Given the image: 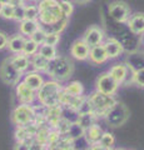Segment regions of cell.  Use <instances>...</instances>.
<instances>
[{
	"instance_id": "obj_1",
	"label": "cell",
	"mask_w": 144,
	"mask_h": 150,
	"mask_svg": "<svg viewBox=\"0 0 144 150\" xmlns=\"http://www.w3.org/2000/svg\"><path fill=\"white\" fill-rule=\"evenodd\" d=\"M74 70H75V65L72 58L65 55H58L57 58L49 62L48 68L45 70V74L58 83L69 81V79L73 76Z\"/></svg>"
},
{
	"instance_id": "obj_2",
	"label": "cell",
	"mask_w": 144,
	"mask_h": 150,
	"mask_svg": "<svg viewBox=\"0 0 144 150\" xmlns=\"http://www.w3.org/2000/svg\"><path fill=\"white\" fill-rule=\"evenodd\" d=\"M63 91L62 83H58L55 80H46L41 85V88L36 91V100L39 104L44 105L46 108H53L60 105V94Z\"/></svg>"
},
{
	"instance_id": "obj_3",
	"label": "cell",
	"mask_w": 144,
	"mask_h": 150,
	"mask_svg": "<svg viewBox=\"0 0 144 150\" xmlns=\"http://www.w3.org/2000/svg\"><path fill=\"white\" fill-rule=\"evenodd\" d=\"M36 5L39 9V24L50 25L64 18L59 6V0H39Z\"/></svg>"
},
{
	"instance_id": "obj_4",
	"label": "cell",
	"mask_w": 144,
	"mask_h": 150,
	"mask_svg": "<svg viewBox=\"0 0 144 150\" xmlns=\"http://www.w3.org/2000/svg\"><path fill=\"white\" fill-rule=\"evenodd\" d=\"M131 111L123 101H115V104L105 112L104 121L110 128H120L129 120Z\"/></svg>"
},
{
	"instance_id": "obj_5",
	"label": "cell",
	"mask_w": 144,
	"mask_h": 150,
	"mask_svg": "<svg viewBox=\"0 0 144 150\" xmlns=\"http://www.w3.org/2000/svg\"><path fill=\"white\" fill-rule=\"evenodd\" d=\"M88 99H89L90 104L93 106V112H94V115L96 116V119H100V118L103 119L105 112L117 101L114 96L105 95V94H101L99 91L92 93L90 95L88 96Z\"/></svg>"
},
{
	"instance_id": "obj_6",
	"label": "cell",
	"mask_w": 144,
	"mask_h": 150,
	"mask_svg": "<svg viewBox=\"0 0 144 150\" xmlns=\"http://www.w3.org/2000/svg\"><path fill=\"white\" fill-rule=\"evenodd\" d=\"M10 119H11V123L16 128H21V126H26L31 123H34L35 116L33 111V105H29V104L16 105L11 111Z\"/></svg>"
},
{
	"instance_id": "obj_7",
	"label": "cell",
	"mask_w": 144,
	"mask_h": 150,
	"mask_svg": "<svg viewBox=\"0 0 144 150\" xmlns=\"http://www.w3.org/2000/svg\"><path fill=\"white\" fill-rule=\"evenodd\" d=\"M108 15L118 24H127L132 15V9L124 0H114L108 4Z\"/></svg>"
},
{
	"instance_id": "obj_8",
	"label": "cell",
	"mask_w": 144,
	"mask_h": 150,
	"mask_svg": "<svg viewBox=\"0 0 144 150\" xmlns=\"http://www.w3.org/2000/svg\"><path fill=\"white\" fill-rule=\"evenodd\" d=\"M23 75L24 74H21L14 68V65L10 62V58L4 59L3 63L0 64V79L5 85L16 86L23 80Z\"/></svg>"
},
{
	"instance_id": "obj_9",
	"label": "cell",
	"mask_w": 144,
	"mask_h": 150,
	"mask_svg": "<svg viewBox=\"0 0 144 150\" xmlns=\"http://www.w3.org/2000/svg\"><path fill=\"white\" fill-rule=\"evenodd\" d=\"M109 75L118 83V85H131L133 84V71L129 69L125 63L114 64L109 69Z\"/></svg>"
},
{
	"instance_id": "obj_10",
	"label": "cell",
	"mask_w": 144,
	"mask_h": 150,
	"mask_svg": "<svg viewBox=\"0 0 144 150\" xmlns=\"http://www.w3.org/2000/svg\"><path fill=\"white\" fill-rule=\"evenodd\" d=\"M119 89L118 83L109 75V73H101L95 80V91H99L105 95L114 96Z\"/></svg>"
},
{
	"instance_id": "obj_11",
	"label": "cell",
	"mask_w": 144,
	"mask_h": 150,
	"mask_svg": "<svg viewBox=\"0 0 144 150\" xmlns=\"http://www.w3.org/2000/svg\"><path fill=\"white\" fill-rule=\"evenodd\" d=\"M105 31L101 26L99 25H90L88 29L83 33L82 40L88 45V46H95L100 45L104 43L105 40Z\"/></svg>"
},
{
	"instance_id": "obj_12",
	"label": "cell",
	"mask_w": 144,
	"mask_h": 150,
	"mask_svg": "<svg viewBox=\"0 0 144 150\" xmlns=\"http://www.w3.org/2000/svg\"><path fill=\"white\" fill-rule=\"evenodd\" d=\"M128 30L135 36L144 35V13L137 11L133 13L127 21Z\"/></svg>"
},
{
	"instance_id": "obj_13",
	"label": "cell",
	"mask_w": 144,
	"mask_h": 150,
	"mask_svg": "<svg viewBox=\"0 0 144 150\" xmlns=\"http://www.w3.org/2000/svg\"><path fill=\"white\" fill-rule=\"evenodd\" d=\"M15 95L18 98L20 104H29L31 105L36 100V91H34L33 89H30L29 86L20 81L15 86Z\"/></svg>"
},
{
	"instance_id": "obj_14",
	"label": "cell",
	"mask_w": 144,
	"mask_h": 150,
	"mask_svg": "<svg viewBox=\"0 0 144 150\" xmlns=\"http://www.w3.org/2000/svg\"><path fill=\"white\" fill-rule=\"evenodd\" d=\"M103 46L105 49V53L108 55V59H117L124 53V48L120 44V41L114 36L105 38Z\"/></svg>"
},
{
	"instance_id": "obj_15",
	"label": "cell",
	"mask_w": 144,
	"mask_h": 150,
	"mask_svg": "<svg viewBox=\"0 0 144 150\" xmlns=\"http://www.w3.org/2000/svg\"><path fill=\"white\" fill-rule=\"evenodd\" d=\"M89 51H90V46H88L82 39L74 40L70 46V56L73 59L80 60V62L88 60V58H89Z\"/></svg>"
},
{
	"instance_id": "obj_16",
	"label": "cell",
	"mask_w": 144,
	"mask_h": 150,
	"mask_svg": "<svg viewBox=\"0 0 144 150\" xmlns=\"http://www.w3.org/2000/svg\"><path fill=\"white\" fill-rule=\"evenodd\" d=\"M125 65L133 73L139 69H144V51L135 50L132 53H128L127 59H125Z\"/></svg>"
},
{
	"instance_id": "obj_17",
	"label": "cell",
	"mask_w": 144,
	"mask_h": 150,
	"mask_svg": "<svg viewBox=\"0 0 144 150\" xmlns=\"http://www.w3.org/2000/svg\"><path fill=\"white\" fill-rule=\"evenodd\" d=\"M24 84H26L30 89H33L34 91H38L39 89L41 88V85L44 84V78L40 73H36V71H28L24 74L23 76V80Z\"/></svg>"
},
{
	"instance_id": "obj_18",
	"label": "cell",
	"mask_w": 144,
	"mask_h": 150,
	"mask_svg": "<svg viewBox=\"0 0 144 150\" xmlns=\"http://www.w3.org/2000/svg\"><path fill=\"white\" fill-rule=\"evenodd\" d=\"M88 60L94 64V65H101L106 63V60H108V55L105 53V49L103 44L100 45H95V46H92L90 48V51H89V58Z\"/></svg>"
},
{
	"instance_id": "obj_19",
	"label": "cell",
	"mask_w": 144,
	"mask_h": 150,
	"mask_svg": "<svg viewBox=\"0 0 144 150\" xmlns=\"http://www.w3.org/2000/svg\"><path fill=\"white\" fill-rule=\"evenodd\" d=\"M25 41H26V38L24 35L19 34V33L14 34L11 36H9L6 49L13 54H20L23 53V48L25 45Z\"/></svg>"
},
{
	"instance_id": "obj_20",
	"label": "cell",
	"mask_w": 144,
	"mask_h": 150,
	"mask_svg": "<svg viewBox=\"0 0 144 150\" xmlns=\"http://www.w3.org/2000/svg\"><path fill=\"white\" fill-rule=\"evenodd\" d=\"M69 24V19L68 18H63L62 20H59L54 24H50V25H43V24H39V28L43 30L45 34H62V33L65 30L67 25Z\"/></svg>"
},
{
	"instance_id": "obj_21",
	"label": "cell",
	"mask_w": 144,
	"mask_h": 150,
	"mask_svg": "<svg viewBox=\"0 0 144 150\" xmlns=\"http://www.w3.org/2000/svg\"><path fill=\"white\" fill-rule=\"evenodd\" d=\"M10 58V62L14 65L18 71H20L21 74H24L30 67V58H28L24 54H14L13 56H9Z\"/></svg>"
},
{
	"instance_id": "obj_22",
	"label": "cell",
	"mask_w": 144,
	"mask_h": 150,
	"mask_svg": "<svg viewBox=\"0 0 144 150\" xmlns=\"http://www.w3.org/2000/svg\"><path fill=\"white\" fill-rule=\"evenodd\" d=\"M62 119V105H57L53 108H49L48 109V114H46V124L50 129H55L57 128L58 123Z\"/></svg>"
},
{
	"instance_id": "obj_23",
	"label": "cell",
	"mask_w": 144,
	"mask_h": 150,
	"mask_svg": "<svg viewBox=\"0 0 144 150\" xmlns=\"http://www.w3.org/2000/svg\"><path fill=\"white\" fill-rule=\"evenodd\" d=\"M103 129L100 128V125L99 124H93L92 126H89L88 129H85V138L88 139V142H89L92 145H94V144H98L99 143V140L101 138V135H103Z\"/></svg>"
},
{
	"instance_id": "obj_24",
	"label": "cell",
	"mask_w": 144,
	"mask_h": 150,
	"mask_svg": "<svg viewBox=\"0 0 144 150\" xmlns=\"http://www.w3.org/2000/svg\"><path fill=\"white\" fill-rule=\"evenodd\" d=\"M39 29V21L36 20H23L19 23V34L24 35L25 38H30L34 33Z\"/></svg>"
},
{
	"instance_id": "obj_25",
	"label": "cell",
	"mask_w": 144,
	"mask_h": 150,
	"mask_svg": "<svg viewBox=\"0 0 144 150\" xmlns=\"http://www.w3.org/2000/svg\"><path fill=\"white\" fill-rule=\"evenodd\" d=\"M49 65V60L41 56L39 53H36L30 58V67L33 68V71L36 73H45L46 68Z\"/></svg>"
},
{
	"instance_id": "obj_26",
	"label": "cell",
	"mask_w": 144,
	"mask_h": 150,
	"mask_svg": "<svg viewBox=\"0 0 144 150\" xmlns=\"http://www.w3.org/2000/svg\"><path fill=\"white\" fill-rule=\"evenodd\" d=\"M63 90L68 93L69 95H73V96H82L84 94V86L83 84L78 80H73V81H69L65 86H63Z\"/></svg>"
},
{
	"instance_id": "obj_27",
	"label": "cell",
	"mask_w": 144,
	"mask_h": 150,
	"mask_svg": "<svg viewBox=\"0 0 144 150\" xmlns=\"http://www.w3.org/2000/svg\"><path fill=\"white\" fill-rule=\"evenodd\" d=\"M96 116L93 114V112H85V114H79V118L77 123L82 126L83 129H88L89 126H92L93 124L96 123Z\"/></svg>"
},
{
	"instance_id": "obj_28",
	"label": "cell",
	"mask_w": 144,
	"mask_h": 150,
	"mask_svg": "<svg viewBox=\"0 0 144 150\" xmlns=\"http://www.w3.org/2000/svg\"><path fill=\"white\" fill-rule=\"evenodd\" d=\"M84 133H85V130L83 129L78 123H75V124H72L70 125V128H69V130L67 131V134L63 135V137H65L67 139L70 140V142H73V140H75L78 138L83 137Z\"/></svg>"
},
{
	"instance_id": "obj_29",
	"label": "cell",
	"mask_w": 144,
	"mask_h": 150,
	"mask_svg": "<svg viewBox=\"0 0 144 150\" xmlns=\"http://www.w3.org/2000/svg\"><path fill=\"white\" fill-rule=\"evenodd\" d=\"M38 53H39L41 56H44L45 59H48L49 62L58 56L57 46L46 45V44H43V45H40V46H39V51H38Z\"/></svg>"
},
{
	"instance_id": "obj_30",
	"label": "cell",
	"mask_w": 144,
	"mask_h": 150,
	"mask_svg": "<svg viewBox=\"0 0 144 150\" xmlns=\"http://www.w3.org/2000/svg\"><path fill=\"white\" fill-rule=\"evenodd\" d=\"M79 118V112L70 108L62 106V119L68 121L69 124H75Z\"/></svg>"
},
{
	"instance_id": "obj_31",
	"label": "cell",
	"mask_w": 144,
	"mask_h": 150,
	"mask_svg": "<svg viewBox=\"0 0 144 150\" xmlns=\"http://www.w3.org/2000/svg\"><path fill=\"white\" fill-rule=\"evenodd\" d=\"M14 138H15L16 142H25V143H31L34 140V138L29 134V131L26 130L25 126H21V128H16L15 133H14Z\"/></svg>"
},
{
	"instance_id": "obj_32",
	"label": "cell",
	"mask_w": 144,
	"mask_h": 150,
	"mask_svg": "<svg viewBox=\"0 0 144 150\" xmlns=\"http://www.w3.org/2000/svg\"><path fill=\"white\" fill-rule=\"evenodd\" d=\"M38 51H39V45L36 44L35 41L31 40L30 38H26V41H25L24 48H23V53L21 54L26 55L28 58H31V56L35 55Z\"/></svg>"
},
{
	"instance_id": "obj_33",
	"label": "cell",
	"mask_w": 144,
	"mask_h": 150,
	"mask_svg": "<svg viewBox=\"0 0 144 150\" xmlns=\"http://www.w3.org/2000/svg\"><path fill=\"white\" fill-rule=\"evenodd\" d=\"M59 6L62 9L63 16L64 18H70L74 13V4L72 0H59Z\"/></svg>"
},
{
	"instance_id": "obj_34",
	"label": "cell",
	"mask_w": 144,
	"mask_h": 150,
	"mask_svg": "<svg viewBox=\"0 0 144 150\" xmlns=\"http://www.w3.org/2000/svg\"><path fill=\"white\" fill-rule=\"evenodd\" d=\"M90 146H92V144L88 142L85 135H83V137L72 142V149H74V150H89Z\"/></svg>"
},
{
	"instance_id": "obj_35",
	"label": "cell",
	"mask_w": 144,
	"mask_h": 150,
	"mask_svg": "<svg viewBox=\"0 0 144 150\" xmlns=\"http://www.w3.org/2000/svg\"><path fill=\"white\" fill-rule=\"evenodd\" d=\"M98 144L100 145V146L113 149L114 144H115V138H114V135L111 134V133H109V131H104Z\"/></svg>"
},
{
	"instance_id": "obj_36",
	"label": "cell",
	"mask_w": 144,
	"mask_h": 150,
	"mask_svg": "<svg viewBox=\"0 0 144 150\" xmlns=\"http://www.w3.org/2000/svg\"><path fill=\"white\" fill-rule=\"evenodd\" d=\"M25 19L26 20H36L39 19V9L38 5L31 4V5H26L25 4Z\"/></svg>"
},
{
	"instance_id": "obj_37",
	"label": "cell",
	"mask_w": 144,
	"mask_h": 150,
	"mask_svg": "<svg viewBox=\"0 0 144 150\" xmlns=\"http://www.w3.org/2000/svg\"><path fill=\"white\" fill-rule=\"evenodd\" d=\"M0 16L6 20H13L14 19V6L9 4H3L1 10H0Z\"/></svg>"
},
{
	"instance_id": "obj_38",
	"label": "cell",
	"mask_w": 144,
	"mask_h": 150,
	"mask_svg": "<svg viewBox=\"0 0 144 150\" xmlns=\"http://www.w3.org/2000/svg\"><path fill=\"white\" fill-rule=\"evenodd\" d=\"M133 84L144 89V69H139L133 74Z\"/></svg>"
},
{
	"instance_id": "obj_39",
	"label": "cell",
	"mask_w": 144,
	"mask_h": 150,
	"mask_svg": "<svg viewBox=\"0 0 144 150\" xmlns=\"http://www.w3.org/2000/svg\"><path fill=\"white\" fill-rule=\"evenodd\" d=\"M25 5H21V6H16L14 8V19L16 23H20L23 20H25Z\"/></svg>"
},
{
	"instance_id": "obj_40",
	"label": "cell",
	"mask_w": 144,
	"mask_h": 150,
	"mask_svg": "<svg viewBox=\"0 0 144 150\" xmlns=\"http://www.w3.org/2000/svg\"><path fill=\"white\" fill-rule=\"evenodd\" d=\"M45 35H46L45 33L39 28V29L36 30L34 34L30 36V39L33 40V41H35V43L40 46V45H43V44H44V41H45Z\"/></svg>"
},
{
	"instance_id": "obj_41",
	"label": "cell",
	"mask_w": 144,
	"mask_h": 150,
	"mask_svg": "<svg viewBox=\"0 0 144 150\" xmlns=\"http://www.w3.org/2000/svg\"><path fill=\"white\" fill-rule=\"evenodd\" d=\"M59 41H60V35L59 34H46L44 44L52 45V46H57L59 44Z\"/></svg>"
},
{
	"instance_id": "obj_42",
	"label": "cell",
	"mask_w": 144,
	"mask_h": 150,
	"mask_svg": "<svg viewBox=\"0 0 144 150\" xmlns=\"http://www.w3.org/2000/svg\"><path fill=\"white\" fill-rule=\"evenodd\" d=\"M8 40H9V35L6 33H4L0 30V50L5 49L6 45H8Z\"/></svg>"
},
{
	"instance_id": "obj_43",
	"label": "cell",
	"mask_w": 144,
	"mask_h": 150,
	"mask_svg": "<svg viewBox=\"0 0 144 150\" xmlns=\"http://www.w3.org/2000/svg\"><path fill=\"white\" fill-rule=\"evenodd\" d=\"M29 143L25 142H15L13 150H29Z\"/></svg>"
},
{
	"instance_id": "obj_44",
	"label": "cell",
	"mask_w": 144,
	"mask_h": 150,
	"mask_svg": "<svg viewBox=\"0 0 144 150\" xmlns=\"http://www.w3.org/2000/svg\"><path fill=\"white\" fill-rule=\"evenodd\" d=\"M29 150H45V146L44 145H41L39 143H36L35 140H33V142L30 143L29 145Z\"/></svg>"
},
{
	"instance_id": "obj_45",
	"label": "cell",
	"mask_w": 144,
	"mask_h": 150,
	"mask_svg": "<svg viewBox=\"0 0 144 150\" xmlns=\"http://www.w3.org/2000/svg\"><path fill=\"white\" fill-rule=\"evenodd\" d=\"M25 1L26 0H9L8 4L9 5H11V6H14V8H16V6L25 5Z\"/></svg>"
},
{
	"instance_id": "obj_46",
	"label": "cell",
	"mask_w": 144,
	"mask_h": 150,
	"mask_svg": "<svg viewBox=\"0 0 144 150\" xmlns=\"http://www.w3.org/2000/svg\"><path fill=\"white\" fill-rule=\"evenodd\" d=\"M89 150H113V149H109V148H104V146H100L99 144H94L92 145Z\"/></svg>"
},
{
	"instance_id": "obj_47",
	"label": "cell",
	"mask_w": 144,
	"mask_h": 150,
	"mask_svg": "<svg viewBox=\"0 0 144 150\" xmlns=\"http://www.w3.org/2000/svg\"><path fill=\"white\" fill-rule=\"evenodd\" d=\"M89 1H92V0H72L73 4H78V5H85Z\"/></svg>"
},
{
	"instance_id": "obj_48",
	"label": "cell",
	"mask_w": 144,
	"mask_h": 150,
	"mask_svg": "<svg viewBox=\"0 0 144 150\" xmlns=\"http://www.w3.org/2000/svg\"><path fill=\"white\" fill-rule=\"evenodd\" d=\"M48 150H62V149L58 148L57 145H48Z\"/></svg>"
},
{
	"instance_id": "obj_49",
	"label": "cell",
	"mask_w": 144,
	"mask_h": 150,
	"mask_svg": "<svg viewBox=\"0 0 144 150\" xmlns=\"http://www.w3.org/2000/svg\"><path fill=\"white\" fill-rule=\"evenodd\" d=\"M8 1H9V0H0V3H1V4H8Z\"/></svg>"
},
{
	"instance_id": "obj_50",
	"label": "cell",
	"mask_w": 144,
	"mask_h": 150,
	"mask_svg": "<svg viewBox=\"0 0 144 150\" xmlns=\"http://www.w3.org/2000/svg\"><path fill=\"white\" fill-rule=\"evenodd\" d=\"M140 43H142V45L144 46V35H143V38H142V40H140Z\"/></svg>"
},
{
	"instance_id": "obj_51",
	"label": "cell",
	"mask_w": 144,
	"mask_h": 150,
	"mask_svg": "<svg viewBox=\"0 0 144 150\" xmlns=\"http://www.w3.org/2000/svg\"><path fill=\"white\" fill-rule=\"evenodd\" d=\"M114 150H125V149H122V148H119V149H114Z\"/></svg>"
},
{
	"instance_id": "obj_52",
	"label": "cell",
	"mask_w": 144,
	"mask_h": 150,
	"mask_svg": "<svg viewBox=\"0 0 144 150\" xmlns=\"http://www.w3.org/2000/svg\"><path fill=\"white\" fill-rule=\"evenodd\" d=\"M1 6H3V4H1V3H0V10H1Z\"/></svg>"
},
{
	"instance_id": "obj_53",
	"label": "cell",
	"mask_w": 144,
	"mask_h": 150,
	"mask_svg": "<svg viewBox=\"0 0 144 150\" xmlns=\"http://www.w3.org/2000/svg\"><path fill=\"white\" fill-rule=\"evenodd\" d=\"M30 1H35V0H30Z\"/></svg>"
},
{
	"instance_id": "obj_54",
	"label": "cell",
	"mask_w": 144,
	"mask_h": 150,
	"mask_svg": "<svg viewBox=\"0 0 144 150\" xmlns=\"http://www.w3.org/2000/svg\"><path fill=\"white\" fill-rule=\"evenodd\" d=\"M69 150H74V149H69Z\"/></svg>"
}]
</instances>
